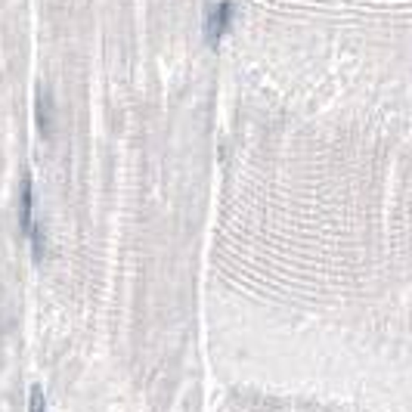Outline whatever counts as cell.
<instances>
[{
	"label": "cell",
	"instance_id": "2",
	"mask_svg": "<svg viewBox=\"0 0 412 412\" xmlns=\"http://www.w3.org/2000/svg\"><path fill=\"white\" fill-rule=\"evenodd\" d=\"M29 412H47V400H43V391L34 384L31 397H29Z\"/></svg>",
	"mask_w": 412,
	"mask_h": 412
},
{
	"label": "cell",
	"instance_id": "1",
	"mask_svg": "<svg viewBox=\"0 0 412 412\" xmlns=\"http://www.w3.org/2000/svg\"><path fill=\"white\" fill-rule=\"evenodd\" d=\"M230 19H232V6L227 4V0L217 4V6H211V13H208V34H211V38H217V34L227 31Z\"/></svg>",
	"mask_w": 412,
	"mask_h": 412
},
{
	"label": "cell",
	"instance_id": "3",
	"mask_svg": "<svg viewBox=\"0 0 412 412\" xmlns=\"http://www.w3.org/2000/svg\"><path fill=\"white\" fill-rule=\"evenodd\" d=\"M38 118H41V128L50 133V128H53V124H50V100H43V96L38 103Z\"/></svg>",
	"mask_w": 412,
	"mask_h": 412
}]
</instances>
